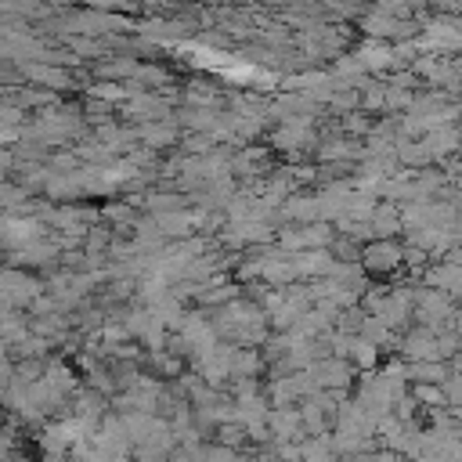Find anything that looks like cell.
<instances>
[{
	"instance_id": "cell-26",
	"label": "cell",
	"mask_w": 462,
	"mask_h": 462,
	"mask_svg": "<svg viewBox=\"0 0 462 462\" xmlns=\"http://www.w3.org/2000/svg\"><path fill=\"white\" fill-rule=\"evenodd\" d=\"M90 94H94L97 101H105V105H112V101H126V97H130V90H126V87H116V83H97V87H90Z\"/></svg>"
},
{
	"instance_id": "cell-17",
	"label": "cell",
	"mask_w": 462,
	"mask_h": 462,
	"mask_svg": "<svg viewBox=\"0 0 462 462\" xmlns=\"http://www.w3.org/2000/svg\"><path fill=\"white\" fill-rule=\"evenodd\" d=\"M263 372V357L253 346H238L235 361H231V379H256Z\"/></svg>"
},
{
	"instance_id": "cell-4",
	"label": "cell",
	"mask_w": 462,
	"mask_h": 462,
	"mask_svg": "<svg viewBox=\"0 0 462 462\" xmlns=\"http://www.w3.org/2000/svg\"><path fill=\"white\" fill-rule=\"evenodd\" d=\"M43 235H47L43 224L32 220V217H7V220H0V245H7L14 253H25L29 245L43 242Z\"/></svg>"
},
{
	"instance_id": "cell-10",
	"label": "cell",
	"mask_w": 462,
	"mask_h": 462,
	"mask_svg": "<svg viewBox=\"0 0 462 462\" xmlns=\"http://www.w3.org/2000/svg\"><path fill=\"white\" fill-rule=\"evenodd\" d=\"M401 354L408 365L415 361H440V350H437V332L433 328H415L401 339Z\"/></svg>"
},
{
	"instance_id": "cell-16",
	"label": "cell",
	"mask_w": 462,
	"mask_h": 462,
	"mask_svg": "<svg viewBox=\"0 0 462 462\" xmlns=\"http://www.w3.org/2000/svg\"><path fill=\"white\" fill-rule=\"evenodd\" d=\"M346 159H361V148L350 137H332L318 144V162H346Z\"/></svg>"
},
{
	"instance_id": "cell-23",
	"label": "cell",
	"mask_w": 462,
	"mask_h": 462,
	"mask_svg": "<svg viewBox=\"0 0 462 462\" xmlns=\"http://www.w3.org/2000/svg\"><path fill=\"white\" fill-rule=\"evenodd\" d=\"M415 404H426V408L433 411V408H448V397H444V390H440V386L419 383V386H415Z\"/></svg>"
},
{
	"instance_id": "cell-21",
	"label": "cell",
	"mask_w": 462,
	"mask_h": 462,
	"mask_svg": "<svg viewBox=\"0 0 462 462\" xmlns=\"http://www.w3.org/2000/svg\"><path fill=\"white\" fill-rule=\"evenodd\" d=\"M357 372H375V365H379V350L372 346V343H365L361 336H354V343H350V357H346Z\"/></svg>"
},
{
	"instance_id": "cell-6",
	"label": "cell",
	"mask_w": 462,
	"mask_h": 462,
	"mask_svg": "<svg viewBox=\"0 0 462 462\" xmlns=\"http://www.w3.org/2000/svg\"><path fill=\"white\" fill-rule=\"evenodd\" d=\"M422 285L444 292L448 300H462V263H430L422 271Z\"/></svg>"
},
{
	"instance_id": "cell-5",
	"label": "cell",
	"mask_w": 462,
	"mask_h": 462,
	"mask_svg": "<svg viewBox=\"0 0 462 462\" xmlns=\"http://www.w3.org/2000/svg\"><path fill=\"white\" fill-rule=\"evenodd\" d=\"M40 296V285L22 274V271H0V303L7 307H25Z\"/></svg>"
},
{
	"instance_id": "cell-25",
	"label": "cell",
	"mask_w": 462,
	"mask_h": 462,
	"mask_svg": "<svg viewBox=\"0 0 462 462\" xmlns=\"http://www.w3.org/2000/svg\"><path fill=\"white\" fill-rule=\"evenodd\" d=\"M242 440H245V430H242L238 422H224V426H217V444H220V448H231V451H235Z\"/></svg>"
},
{
	"instance_id": "cell-13",
	"label": "cell",
	"mask_w": 462,
	"mask_h": 462,
	"mask_svg": "<svg viewBox=\"0 0 462 462\" xmlns=\"http://www.w3.org/2000/svg\"><path fill=\"white\" fill-rule=\"evenodd\" d=\"M354 58L361 61L365 72H375V69H397V65H401V58H397L393 47H386V43H372V40H368L365 47H357Z\"/></svg>"
},
{
	"instance_id": "cell-12",
	"label": "cell",
	"mask_w": 462,
	"mask_h": 462,
	"mask_svg": "<svg viewBox=\"0 0 462 462\" xmlns=\"http://www.w3.org/2000/svg\"><path fill=\"white\" fill-rule=\"evenodd\" d=\"M365 32L379 43L383 36H411L415 25H411V22H401V18H393V14H386L383 7H375V14L365 18Z\"/></svg>"
},
{
	"instance_id": "cell-33",
	"label": "cell",
	"mask_w": 462,
	"mask_h": 462,
	"mask_svg": "<svg viewBox=\"0 0 462 462\" xmlns=\"http://www.w3.org/2000/svg\"><path fill=\"white\" fill-rule=\"evenodd\" d=\"M11 166V159H7V152H0V177H4V170Z\"/></svg>"
},
{
	"instance_id": "cell-28",
	"label": "cell",
	"mask_w": 462,
	"mask_h": 462,
	"mask_svg": "<svg viewBox=\"0 0 462 462\" xmlns=\"http://www.w3.org/2000/svg\"><path fill=\"white\" fill-rule=\"evenodd\" d=\"M440 390H444V397H448V408H462V372H451Z\"/></svg>"
},
{
	"instance_id": "cell-18",
	"label": "cell",
	"mask_w": 462,
	"mask_h": 462,
	"mask_svg": "<svg viewBox=\"0 0 462 462\" xmlns=\"http://www.w3.org/2000/svg\"><path fill=\"white\" fill-rule=\"evenodd\" d=\"M448 375H451V368H448L444 361H415V365H408V379H415V383L444 386Z\"/></svg>"
},
{
	"instance_id": "cell-8",
	"label": "cell",
	"mask_w": 462,
	"mask_h": 462,
	"mask_svg": "<svg viewBox=\"0 0 462 462\" xmlns=\"http://www.w3.org/2000/svg\"><path fill=\"white\" fill-rule=\"evenodd\" d=\"M267 433L274 437V444H300L303 440V422L296 408H271L267 415Z\"/></svg>"
},
{
	"instance_id": "cell-32",
	"label": "cell",
	"mask_w": 462,
	"mask_h": 462,
	"mask_svg": "<svg viewBox=\"0 0 462 462\" xmlns=\"http://www.w3.org/2000/svg\"><path fill=\"white\" fill-rule=\"evenodd\" d=\"M11 199H22V191H14V188H0V206H7Z\"/></svg>"
},
{
	"instance_id": "cell-2",
	"label": "cell",
	"mask_w": 462,
	"mask_h": 462,
	"mask_svg": "<svg viewBox=\"0 0 462 462\" xmlns=\"http://www.w3.org/2000/svg\"><path fill=\"white\" fill-rule=\"evenodd\" d=\"M411 314L422 321V328H440V325H448V318H455V300H448L444 292L422 285V289H415Z\"/></svg>"
},
{
	"instance_id": "cell-15",
	"label": "cell",
	"mask_w": 462,
	"mask_h": 462,
	"mask_svg": "<svg viewBox=\"0 0 462 462\" xmlns=\"http://www.w3.org/2000/svg\"><path fill=\"white\" fill-rule=\"evenodd\" d=\"M282 217L289 220H303V224H318L321 220V209H318V195H289L278 209Z\"/></svg>"
},
{
	"instance_id": "cell-7",
	"label": "cell",
	"mask_w": 462,
	"mask_h": 462,
	"mask_svg": "<svg viewBox=\"0 0 462 462\" xmlns=\"http://www.w3.org/2000/svg\"><path fill=\"white\" fill-rule=\"evenodd\" d=\"M166 112H170L166 94L130 90V97H126V116H134V119H144V123H166Z\"/></svg>"
},
{
	"instance_id": "cell-24",
	"label": "cell",
	"mask_w": 462,
	"mask_h": 462,
	"mask_svg": "<svg viewBox=\"0 0 462 462\" xmlns=\"http://www.w3.org/2000/svg\"><path fill=\"white\" fill-rule=\"evenodd\" d=\"M29 76H32V79H43V83H51V87H69V83H72L69 72L51 69V65H29Z\"/></svg>"
},
{
	"instance_id": "cell-30",
	"label": "cell",
	"mask_w": 462,
	"mask_h": 462,
	"mask_svg": "<svg viewBox=\"0 0 462 462\" xmlns=\"http://www.w3.org/2000/svg\"><path fill=\"white\" fill-rule=\"evenodd\" d=\"M141 83H148V87H162L166 83V72L159 69V65H137V72H134Z\"/></svg>"
},
{
	"instance_id": "cell-31",
	"label": "cell",
	"mask_w": 462,
	"mask_h": 462,
	"mask_svg": "<svg viewBox=\"0 0 462 462\" xmlns=\"http://www.w3.org/2000/svg\"><path fill=\"white\" fill-rule=\"evenodd\" d=\"M361 105H365V108H383V87H368V90L361 94Z\"/></svg>"
},
{
	"instance_id": "cell-19",
	"label": "cell",
	"mask_w": 462,
	"mask_h": 462,
	"mask_svg": "<svg viewBox=\"0 0 462 462\" xmlns=\"http://www.w3.org/2000/svg\"><path fill=\"white\" fill-rule=\"evenodd\" d=\"M134 134H137V141H144L148 148H166V144H173V137H177L173 123H141Z\"/></svg>"
},
{
	"instance_id": "cell-9",
	"label": "cell",
	"mask_w": 462,
	"mask_h": 462,
	"mask_svg": "<svg viewBox=\"0 0 462 462\" xmlns=\"http://www.w3.org/2000/svg\"><path fill=\"white\" fill-rule=\"evenodd\" d=\"M271 141H274V148H285V152H296L303 144H314V123L310 119H285V123L274 126Z\"/></svg>"
},
{
	"instance_id": "cell-27",
	"label": "cell",
	"mask_w": 462,
	"mask_h": 462,
	"mask_svg": "<svg viewBox=\"0 0 462 462\" xmlns=\"http://www.w3.org/2000/svg\"><path fill=\"white\" fill-rule=\"evenodd\" d=\"M343 130H346V134H372V119H368V112H361V108L346 112V116H343Z\"/></svg>"
},
{
	"instance_id": "cell-20",
	"label": "cell",
	"mask_w": 462,
	"mask_h": 462,
	"mask_svg": "<svg viewBox=\"0 0 462 462\" xmlns=\"http://www.w3.org/2000/svg\"><path fill=\"white\" fill-rule=\"evenodd\" d=\"M357 336L365 339V343H372L375 350H383V346H390L393 343V332L375 318V314H365L361 318V325H357Z\"/></svg>"
},
{
	"instance_id": "cell-3",
	"label": "cell",
	"mask_w": 462,
	"mask_h": 462,
	"mask_svg": "<svg viewBox=\"0 0 462 462\" xmlns=\"http://www.w3.org/2000/svg\"><path fill=\"white\" fill-rule=\"evenodd\" d=\"M307 375L314 379L318 390L343 393V390L350 386V379H354V365H350V361H339V357H332V354H325V357H318V361L307 368Z\"/></svg>"
},
{
	"instance_id": "cell-11",
	"label": "cell",
	"mask_w": 462,
	"mask_h": 462,
	"mask_svg": "<svg viewBox=\"0 0 462 462\" xmlns=\"http://www.w3.org/2000/svg\"><path fill=\"white\" fill-rule=\"evenodd\" d=\"M422 148H426V155H430V162H437V159H448V155H455L458 148H462V126H437V130H430L422 141H419Z\"/></svg>"
},
{
	"instance_id": "cell-1",
	"label": "cell",
	"mask_w": 462,
	"mask_h": 462,
	"mask_svg": "<svg viewBox=\"0 0 462 462\" xmlns=\"http://www.w3.org/2000/svg\"><path fill=\"white\" fill-rule=\"evenodd\" d=\"M404 260V249L397 238H375V242H365L361 245V271H372V274H393Z\"/></svg>"
},
{
	"instance_id": "cell-22",
	"label": "cell",
	"mask_w": 462,
	"mask_h": 462,
	"mask_svg": "<svg viewBox=\"0 0 462 462\" xmlns=\"http://www.w3.org/2000/svg\"><path fill=\"white\" fill-rule=\"evenodd\" d=\"M144 206H148L155 217H159V213H173V209L184 206V195H177V191H155V195L144 199Z\"/></svg>"
},
{
	"instance_id": "cell-34",
	"label": "cell",
	"mask_w": 462,
	"mask_h": 462,
	"mask_svg": "<svg viewBox=\"0 0 462 462\" xmlns=\"http://www.w3.org/2000/svg\"><path fill=\"white\" fill-rule=\"evenodd\" d=\"M451 65H455V76L462 79V58H458V61H451Z\"/></svg>"
},
{
	"instance_id": "cell-29",
	"label": "cell",
	"mask_w": 462,
	"mask_h": 462,
	"mask_svg": "<svg viewBox=\"0 0 462 462\" xmlns=\"http://www.w3.org/2000/svg\"><path fill=\"white\" fill-rule=\"evenodd\" d=\"M97 72L101 76H134L137 72V61L134 58H116V61H105Z\"/></svg>"
},
{
	"instance_id": "cell-14",
	"label": "cell",
	"mask_w": 462,
	"mask_h": 462,
	"mask_svg": "<svg viewBox=\"0 0 462 462\" xmlns=\"http://www.w3.org/2000/svg\"><path fill=\"white\" fill-rule=\"evenodd\" d=\"M368 227H372V242L375 238H393L397 231H404L401 227V209L393 202H375V213H372Z\"/></svg>"
}]
</instances>
